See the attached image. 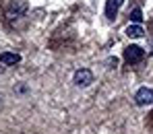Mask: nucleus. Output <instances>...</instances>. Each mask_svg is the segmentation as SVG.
I'll return each mask as SVG.
<instances>
[{
  "instance_id": "f257e3e1",
  "label": "nucleus",
  "mask_w": 153,
  "mask_h": 134,
  "mask_svg": "<svg viewBox=\"0 0 153 134\" xmlns=\"http://www.w3.org/2000/svg\"><path fill=\"white\" fill-rule=\"evenodd\" d=\"M27 8H29L27 0H13V2L8 4V8H6V19H8V23L19 21V19L27 13Z\"/></svg>"
},
{
  "instance_id": "f03ea898",
  "label": "nucleus",
  "mask_w": 153,
  "mask_h": 134,
  "mask_svg": "<svg viewBox=\"0 0 153 134\" xmlns=\"http://www.w3.org/2000/svg\"><path fill=\"white\" fill-rule=\"evenodd\" d=\"M134 103L141 105V107L153 105V89H149V87H141V89L134 93Z\"/></svg>"
},
{
  "instance_id": "7ed1b4c3",
  "label": "nucleus",
  "mask_w": 153,
  "mask_h": 134,
  "mask_svg": "<svg viewBox=\"0 0 153 134\" xmlns=\"http://www.w3.org/2000/svg\"><path fill=\"white\" fill-rule=\"evenodd\" d=\"M75 85L76 87H89L91 82H93V72L89 70V68H79L75 72Z\"/></svg>"
},
{
  "instance_id": "20e7f679",
  "label": "nucleus",
  "mask_w": 153,
  "mask_h": 134,
  "mask_svg": "<svg viewBox=\"0 0 153 134\" xmlns=\"http://www.w3.org/2000/svg\"><path fill=\"white\" fill-rule=\"evenodd\" d=\"M143 56H145V50L139 48V46H128L126 50H124V60H126L128 64H137V62H141Z\"/></svg>"
},
{
  "instance_id": "39448f33",
  "label": "nucleus",
  "mask_w": 153,
  "mask_h": 134,
  "mask_svg": "<svg viewBox=\"0 0 153 134\" xmlns=\"http://www.w3.org/2000/svg\"><path fill=\"white\" fill-rule=\"evenodd\" d=\"M124 0H108L105 2V17L110 19V21H114L116 19V15H118V8H120V4H122Z\"/></svg>"
},
{
  "instance_id": "423d86ee",
  "label": "nucleus",
  "mask_w": 153,
  "mask_h": 134,
  "mask_svg": "<svg viewBox=\"0 0 153 134\" xmlns=\"http://www.w3.org/2000/svg\"><path fill=\"white\" fill-rule=\"evenodd\" d=\"M0 62L6 64V66H15V64L21 62V56L15 54V52H2V54H0Z\"/></svg>"
},
{
  "instance_id": "0eeeda50",
  "label": "nucleus",
  "mask_w": 153,
  "mask_h": 134,
  "mask_svg": "<svg viewBox=\"0 0 153 134\" xmlns=\"http://www.w3.org/2000/svg\"><path fill=\"white\" fill-rule=\"evenodd\" d=\"M126 35L128 37H132V39H137V37H143L145 35V29L139 25V23H132V25L126 27Z\"/></svg>"
},
{
  "instance_id": "6e6552de",
  "label": "nucleus",
  "mask_w": 153,
  "mask_h": 134,
  "mask_svg": "<svg viewBox=\"0 0 153 134\" xmlns=\"http://www.w3.org/2000/svg\"><path fill=\"white\" fill-rule=\"evenodd\" d=\"M130 19H132L134 23H139V25H141V21H143V13H141V8H132Z\"/></svg>"
},
{
  "instance_id": "1a4fd4ad",
  "label": "nucleus",
  "mask_w": 153,
  "mask_h": 134,
  "mask_svg": "<svg viewBox=\"0 0 153 134\" xmlns=\"http://www.w3.org/2000/svg\"><path fill=\"white\" fill-rule=\"evenodd\" d=\"M108 64H110V68H116V64H118V60H116V58H110V60H108Z\"/></svg>"
},
{
  "instance_id": "9d476101",
  "label": "nucleus",
  "mask_w": 153,
  "mask_h": 134,
  "mask_svg": "<svg viewBox=\"0 0 153 134\" xmlns=\"http://www.w3.org/2000/svg\"><path fill=\"white\" fill-rule=\"evenodd\" d=\"M147 50H149V54H153V39L149 41V48H147Z\"/></svg>"
}]
</instances>
